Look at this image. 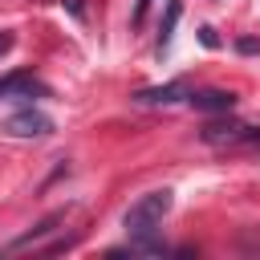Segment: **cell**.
<instances>
[{"label":"cell","mask_w":260,"mask_h":260,"mask_svg":"<svg viewBox=\"0 0 260 260\" xmlns=\"http://www.w3.org/2000/svg\"><path fill=\"white\" fill-rule=\"evenodd\" d=\"M8 49H12V32H4V28H0V57H4Z\"/></svg>","instance_id":"obj_9"},{"label":"cell","mask_w":260,"mask_h":260,"mask_svg":"<svg viewBox=\"0 0 260 260\" xmlns=\"http://www.w3.org/2000/svg\"><path fill=\"white\" fill-rule=\"evenodd\" d=\"M199 41H203V45H219V41H215V32H211V28H199Z\"/></svg>","instance_id":"obj_10"},{"label":"cell","mask_w":260,"mask_h":260,"mask_svg":"<svg viewBox=\"0 0 260 260\" xmlns=\"http://www.w3.org/2000/svg\"><path fill=\"white\" fill-rule=\"evenodd\" d=\"M240 53H260V41H256V37H244V41H240Z\"/></svg>","instance_id":"obj_8"},{"label":"cell","mask_w":260,"mask_h":260,"mask_svg":"<svg viewBox=\"0 0 260 260\" xmlns=\"http://www.w3.org/2000/svg\"><path fill=\"white\" fill-rule=\"evenodd\" d=\"M179 98H187V89H183L179 81H175V85H158V89H142V93H138L142 106H158V102L167 106V102H179Z\"/></svg>","instance_id":"obj_6"},{"label":"cell","mask_w":260,"mask_h":260,"mask_svg":"<svg viewBox=\"0 0 260 260\" xmlns=\"http://www.w3.org/2000/svg\"><path fill=\"white\" fill-rule=\"evenodd\" d=\"M142 16H146V0H138V8H134V24H142Z\"/></svg>","instance_id":"obj_11"},{"label":"cell","mask_w":260,"mask_h":260,"mask_svg":"<svg viewBox=\"0 0 260 260\" xmlns=\"http://www.w3.org/2000/svg\"><path fill=\"white\" fill-rule=\"evenodd\" d=\"M41 85H37L32 73H8V77H0V98H28Z\"/></svg>","instance_id":"obj_5"},{"label":"cell","mask_w":260,"mask_h":260,"mask_svg":"<svg viewBox=\"0 0 260 260\" xmlns=\"http://www.w3.org/2000/svg\"><path fill=\"white\" fill-rule=\"evenodd\" d=\"M187 102H191L195 110H207V114H228V110L236 106V98L223 93V89H199V93H187Z\"/></svg>","instance_id":"obj_4"},{"label":"cell","mask_w":260,"mask_h":260,"mask_svg":"<svg viewBox=\"0 0 260 260\" xmlns=\"http://www.w3.org/2000/svg\"><path fill=\"white\" fill-rule=\"evenodd\" d=\"M57 223H61V215H53V219H45V223H41V228H32L28 236H20V240H12V244L4 248V256H16V252H41V248H45V236H53V232H61Z\"/></svg>","instance_id":"obj_3"},{"label":"cell","mask_w":260,"mask_h":260,"mask_svg":"<svg viewBox=\"0 0 260 260\" xmlns=\"http://www.w3.org/2000/svg\"><path fill=\"white\" fill-rule=\"evenodd\" d=\"M175 20H179V0H171V12H167V24H162V37H158V49L171 45V28H175Z\"/></svg>","instance_id":"obj_7"},{"label":"cell","mask_w":260,"mask_h":260,"mask_svg":"<svg viewBox=\"0 0 260 260\" xmlns=\"http://www.w3.org/2000/svg\"><path fill=\"white\" fill-rule=\"evenodd\" d=\"M171 203H175V195L162 187V191H146L142 199H134L130 203V211H126V232L130 236H150L158 223H162V215L171 211Z\"/></svg>","instance_id":"obj_1"},{"label":"cell","mask_w":260,"mask_h":260,"mask_svg":"<svg viewBox=\"0 0 260 260\" xmlns=\"http://www.w3.org/2000/svg\"><path fill=\"white\" fill-rule=\"evenodd\" d=\"M4 130L16 134V138H41V134L53 130V122H49L41 110H20V114H12V118L4 122Z\"/></svg>","instance_id":"obj_2"}]
</instances>
